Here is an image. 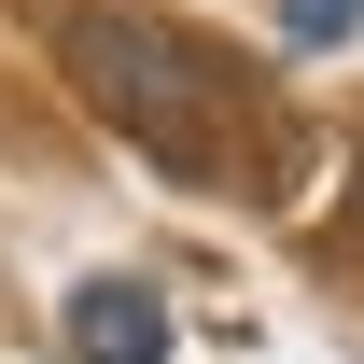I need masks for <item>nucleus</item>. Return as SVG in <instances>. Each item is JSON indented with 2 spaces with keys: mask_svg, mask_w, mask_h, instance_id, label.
Listing matches in <instances>:
<instances>
[{
  "mask_svg": "<svg viewBox=\"0 0 364 364\" xmlns=\"http://www.w3.org/2000/svg\"><path fill=\"white\" fill-rule=\"evenodd\" d=\"M56 56H70V85H85L127 140H154L168 168H225V112H238L225 56H196L182 28H154V14H70Z\"/></svg>",
  "mask_w": 364,
  "mask_h": 364,
  "instance_id": "obj_1",
  "label": "nucleus"
},
{
  "mask_svg": "<svg viewBox=\"0 0 364 364\" xmlns=\"http://www.w3.org/2000/svg\"><path fill=\"white\" fill-rule=\"evenodd\" d=\"M70 364H168V294L154 280H85L70 294Z\"/></svg>",
  "mask_w": 364,
  "mask_h": 364,
  "instance_id": "obj_2",
  "label": "nucleus"
},
{
  "mask_svg": "<svg viewBox=\"0 0 364 364\" xmlns=\"http://www.w3.org/2000/svg\"><path fill=\"white\" fill-rule=\"evenodd\" d=\"M350 14L364 0H294V43H350Z\"/></svg>",
  "mask_w": 364,
  "mask_h": 364,
  "instance_id": "obj_3",
  "label": "nucleus"
}]
</instances>
